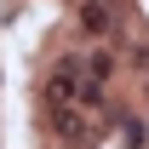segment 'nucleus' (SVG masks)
<instances>
[{
  "mask_svg": "<svg viewBox=\"0 0 149 149\" xmlns=\"http://www.w3.org/2000/svg\"><path fill=\"white\" fill-rule=\"evenodd\" d=\"M80 63H86V103H103V92H109L115 69H120V57H115L109 46H97V52H86Z\"/></svg>",
  "mask_w": 149,
  "mask_h": 149,
  "instance_id": "f257e3e1",
  "label": "nucleus"
},
{
  "mask_svg": "<svg viewBox=\"0 0 149 149\" xmlns=\"http://www.w3.org/2000/svg\"><path fill=\"white\" fill-rule=\"evenodd\" d=\"M115 126H120V138H126V149H149V126L138 109H115Z\"/></svg>",
  "mask_w": 149,
  "mask_h": 149,
  "instance_id": "7ed1b4c3",
  "label": "nucleus"
},
{
  "mask_svg": "<svg viewBox=\"0 0 149 149\" xmlns=\"http://www.w3.org/2000/svg\"><path fill=\"white\" fill-rule=\"evenodd\" d=\"M74 17H80V29H86V35H115V29H120V0H80V12H74Z\"/></svg>",
  "mask_w": 149,
  "mask_h": 149,
  "instance_id": "f03ea898",
  "label": "nucleus"
}]
</instances>
